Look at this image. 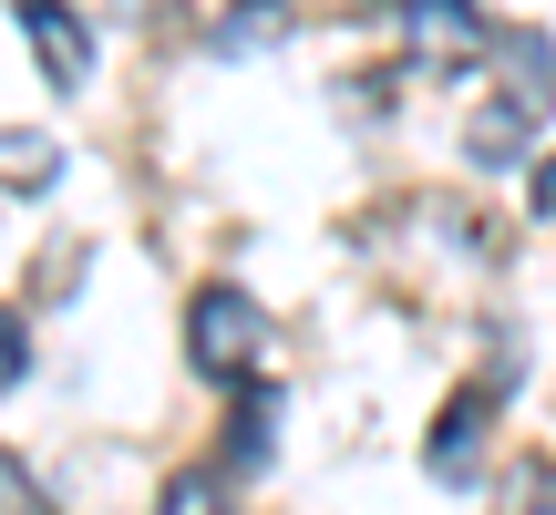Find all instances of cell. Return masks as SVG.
<instances>
[{
  "mask_svg": "<svg viewBox=\"0 0 556 515\" xmlns=\"http://www.w3.org/2000/svg\"><path fill=\"white\" fill-rule=\"evenodd\" d=\"M268 443H278V392H248L238 423H227V475H258Z\"/></svg>",
  "mask_w": 556,
  "mask_h": 515,
  "instance_id": "8",
  "label": "cell"
},
{
  "mask_svg": "<svg viewBox=\"0 0 556 515\" xmlns=\"http://www.w3.org/2000/svg\"><path fill=\"white\" fill-rule=\"evenodd\" d=\"M52 176H62V145H52V135H21V124H0V186H11V197H41Z\"/></svg>",
  "mask_w": 556,
  "mask_h": 515,
  "instance_id": "7",
  "label": "cell"
},
{
  "mask_svg": "<svg viewBox=\"0 0 556 515\" xmlns=\"http://www.w3.org/2000/svg\"><path fill=\"white\" fill-rule=\"evenodd\" d=\"M258 351H268L258 299H248L238 278H206V289L186 299V361H197L206 381H248V372H258Z\"/></svg>",
  "mask_w": 556,
  "mask_h": 515,
  "instance_id": "1",
  "label": "cell"
},
{
  "mask_svg": "<svg viewBox=\"0 0 556 515\" xmlns=\"http://www.w3.org/2000/svg\"><path fill=\"white\" fill-rule=\"evenodd\" d=\"M11 21L41 52V83H52V93H83V83H93V32H83L73 0H11Z\"/></svg>",
  "mask_w": 556,
  "mask_h": 515,
  "instance_id": "3",
  "label": "cell"
},
{
  "mask_svg": "<svg viewBox=\"0 0 556 515\" xmlns=\"http://www.w3.org/2000/svg\"><path fill=\"white\" fill-rule=\"evenodd\" d=\"M505 515H556V464H516L505 475Z\"/></svg>",
  "mask_w": 556,
  "mask_h": 515,
  "instance_id": "10",
  "label": "cell"
},
{
  "mask_svg": "<svg viewBox=\"0 0 556 515\" xmlns=\"http://www.w3.org/2000/svg\"><path fill=\"white\" fill-rule=\"evenodd\" d=\"M526 206H536V217H546V227H556V155H546V165H536V186H526Z\"/></svg>",
  "mask_w": 556,
  "mask_h": 515,
  "instance_id": "13",
  "label": "cell"
},
{
  "mask_svg": "<svg viewBox=\"0 0 556 515\" xmlns=\"http://www.w3.org/2000/svg\"><path fill=\"white\" fill-rule=\"evenodd\" d=\"M484 443H495V392L464 381V392L433 413V434H422V475H433V485H475L484 475Z\"/></svg>",
  "mask_w": 556,
  "mask_h": 515,
  "instance_id": "2",
  "label": "cell"
},
{
  "mask_svg": "<svg viewBox=\"0 0 556 515\" xmlns=\"http://www.w3.org/2000/svg\"><path fill=\"white\" fill-rule=\"evenodd\" d=\"M21 381H31V319H21V310H0V402H11Z\"/></svg>",
  "mask_w": 556,
  "mask_h": 515,
  "instance_id": "11",
  "label": "cell"
},
{
  "mask_svg": "<svg viewBox=\"0 0 556 515\" xmlns=\"http://www.w3.org/2000/svg\"><path fill=\"white\" fill-rule=\"evenodd\" d=\"M0 515H41V495H31V464H21V454H0Z\"/></svg>",
  "mask_w": 556,
  "mask_h": 515,
  "instance_id": "12",
  "label": "cell"
},
{
  "mask_svg": "<svg viewBox=\"0 0 556 515\" xmlns=\"http://www.w3.org/2000/svg\"><path fill=\"white\" fill-rule=\"evenodd\" d=\"M505 93H516L526 114H546V103H556V41L546 32H516V41H505Z\"/></svg>",
  "mask_w": 556,
  "mask_h": 515,
  "instance_id": "6",
  "label": "cell"
},
{
  "mask_svg": "<svg viewBox=\"0 0 556 515\" xmlns=\"http://www.w3.org/2000/svg\"><path fill=\"white\" fill-rule=\"evenodd\" d=\"M464 155H475V165H526V155H536V114H526L516 93H495L475 124H464Z\"/></svg>",
  "mask_w": 556,
  "mask_h": 515,
  "instance_id": "5",
  "label": "cell"
},
{
  "mask_svg": "<svg viewBox=\"0 0 556 515\" xmlns=\"http://www.w3.org/2000/svg\"><path fill=\"white\" fill-rule=\"evenodd\" d=\"M155 515H227V475L217 464H186V475H165V505Z\"/></svg>",
  "mask_w": 556,
  "mask_h": 515,
  "instance_id": "9",
  "label": "cell"
},
{
  "mask_svg": "<svg viewBox=\"0 0 556 515\" xmlns=\"http://www.w3.org/2000/svg\"><path fill=\"white\" fill-rule=\"evenodd\" d=\"M402 41H413L422 62H464V52H484V41H495V21L475 11V0H402Z\"/></svg>",
  "mask_w": 556,
  "mask_h": 515,
  "instance_id": "4",
  "label": "cell"
}]
</instances>
